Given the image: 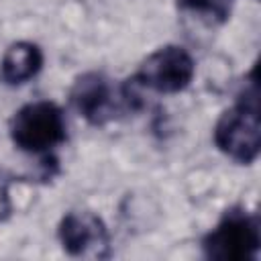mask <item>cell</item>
I'll return each mask as SVG.
<instances>
[{"instance_id":"6da1fadb","label":"cell","mask_w":261,"mask_h":261,"mask_svg":"<svg viewBox=\"0 0 261 261\" xmlns=\"http://www.w3.org/2000/svg\"><path fill=\"white\" fill-rule=\"evenodd\" d=\"M214 143L237 163L249 165L257 159L261 149L257 82H251L249 90L239 96L237 104L222 112L214 126Z\"/></svg>"},{"instance_id":"7a4b0ae2","label":"cell","mask_w":261,"mask_h":261,"mask_svg":"<svg viewBox=\"0 0 261 261\" xmlns=\"http://www.w3.org/2000/svg\"><path fill=\"white\" fill-rule=\"evenodd\" d=\"M135 82L114 88L112 82L98 71H88L73 82L69 100L73 108L92 124H104L122 110H133L139 104Z\"/></svg>"},{"instance_id":"3957f363","label":"cell","mask_w":261,"mask_h":261,"mask_svg":"<svg viewBox=\"0 0 261 261\" xmlns=\"http://www.w3.org/2000/svg\"><path fill=\"white\" fill-rule=\"evenodd\" d=\"M10 139L24 153L49 155L65 141V120L57 104L41 100L22 106L10 118Z\"/></svg>"},{"instance_id":"277c9868","label":"cell","mask_w":261,"mask_h":261,"mask_svg":"<svg viewBox=\"0 0 261 261\" xmlns=\"http://www.w3.org/2000/svg\"><path fill=\"white\" fill-rule=\"evenodd\" d=\"M261 245V228L257 216L243 208H230L220 222L204 237L202 249L208 259L245 261L253 259Z\"/></svg>"},{"instance_id":"5b68a950","label":"cell","mask_w":261,"mask_h":261,"mask_svg":"<svg viewBox=\"0 0 261 261\" xmlns=\"http://www.w3.org/2000/svg\"><path fill=\"white\" fill-rule=\"evenodd\" d=\"M196 73L192 55L177 45H165L153 51L135 73L133 82L159 94H177L186 90Z\"/></svg>"},{"instance_id":"8992f818","label":"cell","mask_w":261,"mask_h":261,"mask_svg":"<svg viewBox=\"0 0 261 261\" xmlns=\"http://www.w3.org/2000/svg\"><path fill=\"white\" fill-rule=\"evenodd\" d=\"M59 241L73 257L102 259L110 255V237L106 224L94 212H67L59 224Z\"/></svg>"},{"instance_id":"52a82bcc","label":"cell","mask_w":261,"mask_h":261,"mask_svg":"<svg viewBox=\"0 0 261 261\" xmlns=\"http://www.w3.org/2000/svg\"><path fill=\"white\" fill-rule=\"evenodd\" d=\"M43 67V51L29 41L12 43L0 61V75L10 86H20L35 77Z\"/></svg>"},{"instance_id":"ba28073f","label":"cell","mask_w":261,"mask_h":261,"mask_svg":"<svg viewBox=\"0 0 261 261\" xmlns=\"http://www.w3.org/2000/svg\"><path fill=\"white\" fill-rule=\"evenodd\" d=\"M234 0H177V6L181 10H190V12H198L204 14L212 20L224 22L230 14Z\"/></svg>"},{"instance_id":"9c48e42d","label":"cell","mask_w":261,"mask_h":261,"mask_svg":"<svg viewBox=\"0 0 261 261\" xmlns=\"http://www.w3.org/2000/svg\"><path fill=\"white\" fill-rule=\"evenodd\" d=\"M10 181H12V177L0 169V220H6L12 212V204H10V196H8Z\"/></svg>"}]
</instances>
